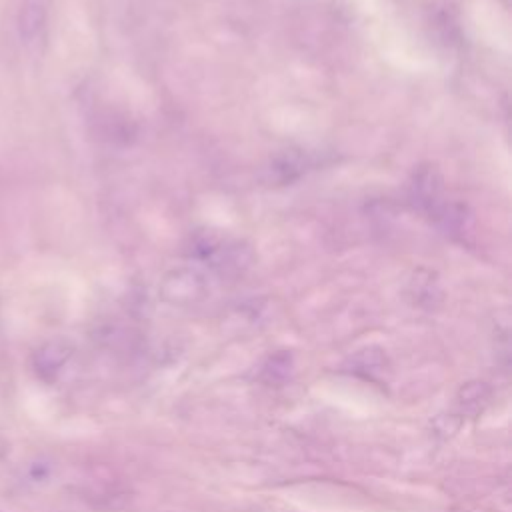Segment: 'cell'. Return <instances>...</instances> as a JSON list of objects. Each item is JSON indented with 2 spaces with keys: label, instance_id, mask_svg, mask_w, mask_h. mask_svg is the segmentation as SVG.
Wrapping results in <instances>:
<instances>
[{
  "label": "cell",
  "instance_id": "1",
  "mask_svg": "<svg viewBox=\"0 0 512 512\" xmlns=\"http://www.w3.org/2000/svg\"><path fill=\"white\" fill-rule=\"evenodd\" d=\"M208 292L206 278L194 268L168 272L160 284V296L174 306H188L202 300Z\"/></svg>",
  "mask_w": 512,
  "mask_h": 512
},
{
  "label": "cell",
  "instance_id": "2",
  "mask_svg": "<svg viewBox=\"0 0 512 512\" xmlns=\"http://www.w3.org/2000/svg\"><path fill=\"white\" fill-rule=\"evenodd\" d=\"M410 198L416 204L418 210L426 212L430 218L438 220L442 210L446 208L448 202L442 200V184L440 176L432 168H420L410 186Z\"/></svg>",
  "mask_w": 512,
  "mask_h": 512
},
{
  "label": "cell",
  "instance_id": "3",
  "mask_svg": "<svg viewBox=\"0 0 512 512\" xmlns=\"http://www.w3.org/2000/svg\"><path fill=\"white\" fill-rule=\"evenodd\" d=\"M72 346L64 340H52L46 342L36 354H34V370L38 376L46 382L54 380L56 374L62 370V366L70 360Z\"/></svg>",
  "mask_w": 512,
  "mask_h": 512
},
{
  "label": "cell",
  "instance_id": "4",
  "mask_svg": "<svg viewBox=\"0 0 512 512\" xmlns=\"http://www.w3.org/2000/svg\"><path fill=\"white\" fill-rule=\"evenodd\" d=\"M490 386L486 382L474 380V382H466L460 390H458V400L462 406H480L482 402H486L490 398Z\"/></svg>",
  "mask_w": 512,
  "mask_h": 512
},
{
  "label": "cell",
  "instance_id": "5",
  "mask_svg": "<svg viewBox=\"0 0 512 512\" xmlns=\"http://www.w3.org/2000/svg\"><path fill=\"white\" fill-rule=\"evenodd\" d=\"M292 370V356L286 352L274 354L268 358L266 366H264V376L272 382V380H284Z\"/></svg>",
  "mask_w": 512,
  "mask_h": 512
},
{
  "label": "cell",
  "instance_id": "6",
  "mask_svg": "<svg viewBox=\"0 0 512 512\" xmlns=\"http://www.w3.org/2000/svg\"><path fill=\"white\" fill-rule=\"evenodd\" d=\"M2 454H4V444L0 442V456H2Z\"/></svg>",
  "mask_w": 512,
  "mask_h": 512
}]
</instances>
